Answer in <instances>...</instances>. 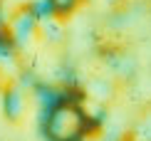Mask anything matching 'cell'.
Instances as JSON below:
<instances>
[{"label": "cell", "mask_w": 151, "mask_h": 141, "mask_svg": "<svg viewBox=\"0 0 151 141\" xmlns=\"http://www.w3.org/2000/svg\"><path fill=\"white\" fill-rule=\"evenodd\" d=\"M45 136L47 141H82L89 121L77 101H57L45 117Z\"/></svg>", "instance_id": "cell-1"}]
</instances>
